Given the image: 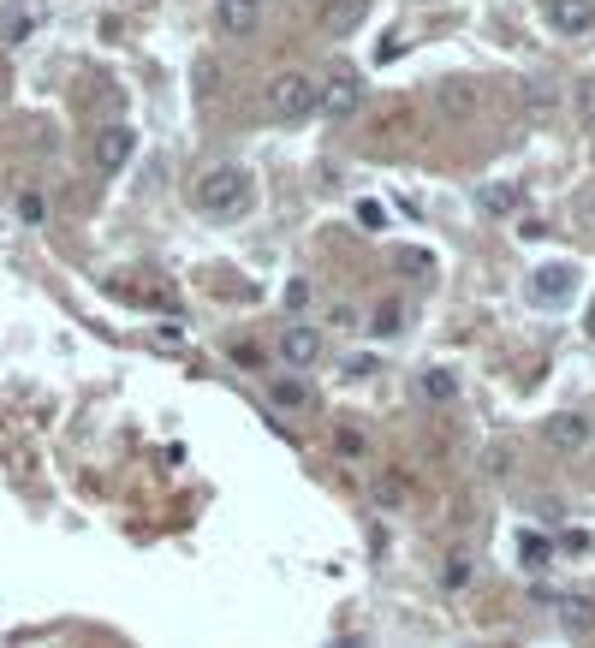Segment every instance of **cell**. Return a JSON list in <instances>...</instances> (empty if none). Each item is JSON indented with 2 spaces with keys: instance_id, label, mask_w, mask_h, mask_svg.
<instances>
[{
  "instance_id": "cell-15",
  "label": "cell",
  "mask_w": 595,
  "mask_h": 648,
  "mask_svg": "<svg viewBox=\"0 0 595 648\" xmlns=\"http://www.w3.org/2000/svg\"><path fill=\"white\" fill-rule=\"evenodd\" d=\"M417 393H423V399H434V405H453V399H459V375H453V370H423Z\"/></svg>"
},
{
  "instance_id": "cell-12",
  "label": "cell",
  "mask_w": 595,
  "mask_h": 648,
  "mask_svg": "<svg viewBox=\"0 0 595 648\" xmlns=\"http://www.w3.org/2000/svg\"><path fill=\"white\" fill-rule=\"evenodd\" d=\"M370 19V0H328V7H322V24H328V31H357V24H364Z\"/></svg>"
},
{
  "instance_id": "cell-29",
  "label": "cell",
  "mask_w": 595,
  "mask_h": 648,
  "mask_svg": "<svg viewBox=\"0 0 595 648\" xmlns=\"http://www.w3.org/2000/svg\"><path fill=\"white\" fill-rule=\"evenodd\" d=\"M590 215H595V202H590Z\"/></svg>"
},
{
  "instance_id": "cell-27",
  "label": "cell",
  "mask_w": 595,
  "mask_h": 648,
  "mask_svg": "<svg viewBox=\"0 0 595 648\" xmlns=\"http://www.w3.org/2000/svg\"><path fill=\"white\" fill-rule=\"evenodd\" d=\"M304 298H310V286H304V279H293V286H286V309H298Z\"/></svg>"
},
{
  "instance_id": "cell-8",
  "label": "cell",
  "mask_w": 595,
  "mask_h": 648,
  "mask_svg": "<svg viewBox=\"0 0 595 648\" xmlns=\"http://www.w3.org/2000/svg\"><path fill=\"white\" fill-rule=\"evenodd\" d=\"M280 358L293 363V370H310V363L322 358V333H316V328H304V321H293V328L280 333Z\"/></svg>"
},
{
  "instance_id": "cell-19",
  "label": "cell",
  "mask_w": 595,
  "mask_h": 648,
  "mask_svg": "<svg viewBox=\"0 0 595 648\" xmlns=\"http://www.w3.org/2000/svg\"><path fill=\"white\" fill-rule=\"evenodd\" d=\"M476 202H483L488 215H513L518 209V190L513 185H483V190H476Z\"/></svg>"
},
{
  "instance_id": "cell-28",
  "label": "cell",
  "mask_w": 595,
  "mask_h": 648,
  "mask_svg": "<svg viewBox=\"0 0 595 648\" xmlns=\"http://www.w3.org/2000/svg\"><path fill=\"white\" fill-rule=\"evenodd\" d=\"M590 340H595V309H590Z\"/></svg>"
},
{
  "instance_id": "cell-3",
  "label": "cell",
  "mask_w": 595,
  "mask_h": 648,
  "mask_svg": "<svg viewBox=\"0 0 595 648\" xmlns=\"http://www.w3.org/2000/svg\"><path fill=\"white\" fill-rule=\"evenodd\" d=\"M316 108H322L328 120H352V113L364 108V78H357V72H345V66H333V78L316 90Z\"/></svg>"
},
{
  "instance_id": "cell-11",
  "label": "cell",
  "mask_w": 595,
  "mask_h": 648,
  "mask_svg": "<svg viewBox=\"0 0 595 648\" xmlns=\"http://www.w3.org/2000/svg\"><path fill=\"white\" fill-rule=\"evenodd\" d=\"M554 108H560V90H554V78H525V113L530 120H554Z\"/></svg>"
},
{
  "instance_id": "cell-9",
  "label": "cell",
  "mask_w": 595,
  "mask_h": 648,
  "mask_svg": "<svg viewBox=\"0 0 595 648\" xmlns=\"http://www.w3.org/2000/svg\"><path fill=\"white\" fill-rule=\"evenodd\" d=\"M548 24L560 36H584L595 24V0H548Z\"/></svg>"
},
{
  "instance_id": "cell-1",
  "label": "cell",
  "mask_w": 595,
  "mask_h": 648,
  "mask_svg": "<svg viewBox=\"0 0 595 648\" xmlns=\"http://www.w3.org/2000/svg\"><path fill=\"white\" fill-rule=\"evenodd\" d=\"M191 197H197V209H202V215H232L244 197H251V179H244L239 167H209V173L197 179Z\"/></svg>"
},
{
  "instance_id": "cell-18",
  "label": "cell",
  "mask_w": 595,
  "mask_h": 648,
  "mask_svg": "<svg viewBox=\"0 0 595 648\" xmlns=\"http://www.w3.org/2000/svg\"><path fill=\"white\" fill-rule=\"evenodd\" d=\"M548 559H554V541L548 536H536V529H525V536H518V565H548Z\"/></svg>"
},
{
  "instance_id": "cell-22",
  "label": "cell",
  "mask_w": 595,
  "mask_h": 648,
  "mask_svg": "<svg viewBox=\"0 0 595 648\" xmlns=\"http://www.w3.org/2000/svg\"><path fill=\"white\" fill-rule=\"evenodd\" d=\"M19 220H24V227H42V220H48V202H42L36 190H24V197H19Z\"/></svg>"
},
{
  "instance_id": "cell-23",
  "label": "cell",
  "mask_w": 595,
  "mask_h": 648,
  "mask_svg": "<svg viewBox=\"0 0 595 648\" xmlns=\"http://www.w3.org/2000/svg\"><path fill=\"white\" fill-rule=\"evenodd\" d=\"M357 227H364V232H382V227H387V209H382L375 197H364V202H357Z\"/></svg>"
},
{
  "instance_id": "cell-5",
  "label": "cell",
  "mask_w": 595,
  "mask_h": 648,
  "mask_svg": "<svg viewBox=\"0 0 595 648\" xmlns=\"http://www.w3.org/2000/svg\"><path fill=\"white\" fill-rule=\"evenodd\" d=\"M572 286H577V268H572V262H542V268L530 274V298H536V304L572 298Z\"/></svg>"
},
{
  "instance_id": "cell-7",
  "label": "cell",
  "mask_w": 595,
  "mask_h": 648,
  "mask_svg": "<svg viewBox=\"0 0 595 648\" xmlns=\"http://www.w3.org/2000/svg\"><path fill=\"white\" fill-rule=\"evenodd\" d=\"M263 24V0H221L214 7V31L221 36H251Z\"/></svg>"
},
{
  "instance_id": "cell-4",
  "label": "cell",
  "mask_w": 595,
  "mask_h": 648,
  "mask_svg": "<svg viewBox=\"0 0 595 648\" xmlns=\"http://www.w3.org/2000/svg\"><path fill=\"white\" fill-rule=\"evenodd\" d=\"M542 440H548V452H584V447H590V417H577V410H560V417L542 422Z\"/></svg>"
},
{
  "instance_id": "cell-16",
  "label": "cell",
  "mask_w": 595,
  "mask_h": 648,
  "mask_svg": "<svg viewBox=\"0 0 595 648\" xmlns=\"http://www.w3.org/2000/svg\"><path fill=\"white\" fill-rule=\"evenodd\" d=\"M333 459H345V464H357V459H370V435L364 429H333Z\"/></svg>"
},
{
  "instance_id": "cell-6",
  "label": "cell",
  "mask_w": 595,
  "mask_h": 648,
  "mask_svg": "<svg viewBox=\"0 0 595 648\" xmlns=\"http://www.w3.org/2000/svg\"><path fill=\"white\" fill-rule=\"evenodd\" d=\"M132 150H137V138L125 125H101L96 131V167L101 173H120L125 161H132Z\"/></svg>"
},
{
  "instance_id": "cell-2",
  "label": "cell",
  "mask_w": 595,
  "mask_h": 648,
  "mask_svg": "<svg viewBox=\"0 0 595 648\" xmlns=\"http://www.w3.org/2000/svg\"><path fill=\"white\" fill-rule=\"evenodd\" d=\"M268 113L274 120H304V113H316V78L310 72H274L268 78Z\"/></svg>"
},
{
  "instance_id": "cell-24",
  "label": "cell",
  "mask_w": 595,
  "mask_h": 648,
  "mask_svg": "<svg viewBox=\"0 0 595 648\" xmlns=\"http://www.w3.org/2000/svg\"><path fill=\"white\" fill-rule=\"evenodd\" d=\"M232 363H239V370H263V345H251V340H244V345H232Z\"/></svg>"
},
{
  "instance_id": "cell-13",
  "label": "cell",
  "mask_w": 595,
  "mask_h": 648,
  "mask_svg": "<svg viewBox=\"0 0 595 648\" xmlns=\"http://www.w3.org/2000/svg\"><path fill=\"white\" fill-rule=\"evenodd\" d=\"M268 405H280V410H310V405H316V393H310V381L280 375V381L268 387Z\"/></svg>"
},
{
  "instance_id": "cell-25",
  "label": "cell",
  "mask_w": 595,
  "mask_h": 648,
  "mask_svg": "<svg viewBox=\"0 0 595 648\" xmlns=\"http://www.w3.org/2000/svg\"><path fill=\"white\" fill-rule=\"evenodd\" d=\"M577 120H584V125H595V78H584V84H577Z\"/></svg>"
},
{
  "instance_id": "cell-26",
  "label": "cell",
  "mask_w": 595,
  "mask_h": 648,
  "mask_svg": "<svg viewBox=\"0 0 595 648\" xmlns=\"http://www.w3.org/2000/svg\"><path fill=\"white\" fill-rule=\"evenodd\" d=\"M31 24H36V19H24V12H19V19L7 24V42H24V36H31Z\"/></svg>"
},
{
  "instance_id": "cell-10",
  "label": "cell",
  "mask_w": 595,
  "mask_h": 648,
  "mask_svg": "<svg viewBox=\"0 0 595 648\" xmlns=\"http://www.w3.org/2000/svg\"><path fill=\"white\" fill-rule=\"evenodd\" d=\"M434 108H441V120H464V113L476 108V84L471 78H441L434 84Z\"/></svg>"
},
{
  "instance_id": "cell-20",
  "label": "cell",
  "mask_w": 595,
  "mask_h": 648,
  "mask_svg": "<svg viewBox=\"0 0 595 648\" xmlns=\"http://www.w3.org/2000/svg\"><path fill=\"white\" fill-rule=\"evenodd\" d=\"M375 499H382V506H405V499H411V482H405L399 470H387V476L375 482Z\"/></svg>"
},
{
  "instance_id": "cell-17",
  "label": "cell",
  "mask_w": 595,
  "mask_h": 648,
  "mask_svg": "<svg viewBox=\"0 0 595 648\" xmlns=\"http://www.w3.org/2000/svg\"><path fill=\"white\" fill-rule=\"evenodd\" d=\"M399 328H405V304L387 298V304H375V309H370V333H375V340H394Z\"/></svg>"
},
{
  "instance_id": "cell-14",
  "label": "cell",
  "mask_w": 595,
  "mask_h": 648,
  "mask_svg": "<svg viewBox=\"0 0 595 648\" xmlns=\"http://www.w3.org/2000/svg\"><path fill=\"white\" fill-rule=\"evenodd\" d=\"M560 625L572 630V637H595V601L590 595H565L560 601Z\"/></svg>"
},
{
  "instance_id": "cell-21",
  "label": "cell",
  "mask_w": 595,
  "mask_h": 648,
  "mask_svg": "<svg viewBox=\"0 0 595 648\" xmlns=\"http://www.w3.org/2000/svg\"><path fill=\"white\" fill-rule=\"evenodd\" d=\"M394 268H399L405 279H429L434 256H429V250H399V256H394Z\"/></svg>"
}]
</instances>
